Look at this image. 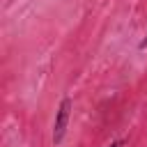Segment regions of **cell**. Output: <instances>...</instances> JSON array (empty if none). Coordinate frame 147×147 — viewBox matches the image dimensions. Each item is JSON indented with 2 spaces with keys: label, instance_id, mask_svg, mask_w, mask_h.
I'll return each mask as SVG.
<instances>
[{
  "label": "cell",
  "instance_id": "cell-3",
  "mask_svg": "<svg viewBox=\"0 0 147 147\" xmlns=\"http://www.w3.org/2000/svg\"><path fill=\"white\" fill-rule=\"evenodd\" d=\"M140 48H147V34H145V39L140 41Z\"/></svg>",
  "mask_w": 147,
  "mask_h": 147
},
{
  "label": "cell",
  "instance_id": "cell-2",
  "mask_svg": "<svg viewBox=\"0 0 147 147\" xmlns=\"http://www.w3.org/2000/svg\"><path fill=\"white\" fill-rule=\"evenodd\" d=\"M124 145H126L124 140H113V142H110V145H106V147H124Z\"/></svg>",
  "mask_w": 147,
  "mask_h": 147
},
{
  "label": "cell",
  "instance_id": "cell-1",
  "mask_svg": "<svg viewBox=\"0 0 147 147\" xmlns=\"http://www.w3.org/2000/svg\"><path fill=\"white\" fill-rule=\"evenodd\" d=\"M71 108H74L71 96H64V99L60 101V108H57V115H55V124H53V145H62L64 133H67V124H69Z\"/></svg>",
  "mask_w": 147,
  "mask_h": 147
}]
</instances>
